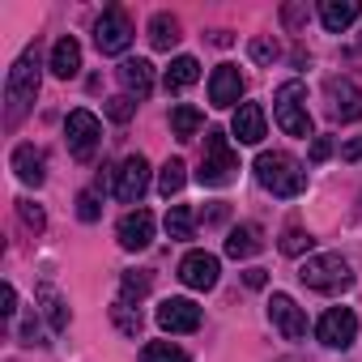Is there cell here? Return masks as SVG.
<instances>
[{
	"mask_svg": "<svg viewBox=\"0 0 362 362\" xmlns=\"http://www.w3.org/2000/svg\"><path fill=\"white\" fill-rule=\"evenodd\" d=\"M252 170H256V184H260L264 192L281 197V201H290V197H298V192L307 188V170H303V162L290 158V153H281V149L260 153Z\"/></svg>",
	"mask_w": 362,
	"mask_h": 362,
	"instance_id": "6da1fadb",
	"label": "cell"
},
{
	"mask_svg": "<svg viewBox=\"0 0 362 362\" xmlns=\"http://www.w3.org/2000/svg\"><path fill=\"white\" fill-rule=\"evenodd\" d=\"M235 175H239V153L230 149L226 132L209 128L205 132V158H201V170H197V184L201 188H226V184H235Z\"/></svg>",
	"mask_w": 362,
	"mask_h": 362,
	"instance_id": "7a4b0ae2",
	"label": "cell"
},
{
	"mask_svg": "<svg viewBox=\"0 0 362 362\" xmlns=\"http://www.w3.org/2000/svg\"><path fill=\"white\" fill-rule=\"evenodd\" d=\"M35 94H39V52H35V47H26V52L18 56V64L9 69V81H5L9 124H18V119H22V115L30 111Z\"/></svg>",
	"mask_w": 362,
	"mask_h": 362,
	"instance_id": "3957f363",
	"label": "cell"
},
{
	"mask_svg": "<svg viewBox=\"0 0 362 362\" xmlns=\"http://www.w3.org/2000/svg\"><path fill=\"white\" fill-rule=\"evenodd\" d=\"M298 281L307 290H320V294H337V290H349L354 286V273L349 264L337 256V252H320V256H307L298 264Z\"/></svg>",
	"mask_w": 362,
	"mask_h": 362,
	"instance_id": "277c9868",
	"label": "cell"
},
{
	"mask_svg": "<svg viewBox=\"0 0 362 362\" xmlns=\"http://www.w3.org/2000/svg\"><path fill=\"white\" fill-rule=\"evenodd\" d=\"M303 98H307V86H303V81H286V86L273 94V115H277L281 132H286V136H298V141L315 136V132H311V111H307Z\"/></svg>",
	"mask_w": 362,
	"mask_h": 362,
	"instance_id": "5b68a950",
	"label": "cell"
},
{
	"mask_svg": "<svg viewBox=\"0 0 362 362\" xmlns=\"http://www.w3.org/2000/svg\"><path fill=\"white\" fill-rule=\"evenodd\" d=\"M64 136H69V153L77 158V162H90L94 158V149H98V141H103V124H98V115L94 111H69V119H64Z\"/></svg>",
	"mask_w": 362,
	"mask_h": 362,
	"instance_id": "8992f818",
	"label": "cell"
},
{
	"mask_svg": "<svg viewBox=\"0 0 362 362\" xmlns=\"http://www.w3.org/2000/svg\"><path fill=\"white\" fill-rule=\"evenodd\" d=\"M128 43H132V22H128V13L115 9V5L103 9V18L94 22V47H98L103 56H124Z\"/></svg>",
	"mask_w": 362,
	"mask_h": 362,
	"instance_id": "52a82bcc",
	"label": "cell"
},
{
	"mask_svg": "<svg viewBox=\"0 0 362 362\" xmlns=\"http://www.w3.org/2000/svg\"><path fill=\"white\" fill-rule=\"evenodd\" d=\"M315 337L328 345V349H349L354 337H358V315L349 307H328L315 324Z\"/></svg>",
	"mask_w": 362,
	"mask_h": 362,
	"instance_id": "ba28073f",
	"label": "cell"
},
{
	"mask_svg": "<svg viewBox=\"0 0 362 362\" xmlns=\"http://www.w3.org/2000/svg\"><path fill=\"white\" fill-rule=\"evenodd\" d=\"M145 192H149V162L141 153H132V158H124L115 166V197L124 205H136Z\"/></svg>",
	"mask_w": 362,
	"mask_h": 362,
	"instance_id": "9c48e42d",
	"label": "cell"
},
{
	"mask_svg": "<svg viewBox=\"0 0 362 362\" xmlns=\"http://www.w3.org/2000/svg\"><path fill=\"white\" fill-rule=\"evenodd\" d=\"M162 332H197L201 328V307L192 298H162L153 311Z\"/></svg>",
	"mask_w": 362,
	"mask_h": 362,
	"instance_id": "30bf717a",
	"label": "cell"
},
{
	"mask_svg": "<svg viewBox=\"0 0 362 362\" xmlns=\"http://www.w3.org/2000/svg\"><path fill=\"white\" fill-rule=\"evenodd\" d=\"M218 256L214 252H188L184 260H179V281H184L188 290H214L218 286Z\"/></svg>",
	"mask_w": 362,
	"mask_h": 362,
	"instance_id": "8fae6325",
	"label": "cell"
},
{
	"mask_svg": "<svg viewBox=\"0 0 362 362\" xmlns=\"http://www.w3.org/2000/svg\"><path fill=\"white\" fill-rule=\"evenodd\" d=\"M269 320H273V328H277L286 341H303V337H307V315H303V307H298L290 294H273V298H269Z\"/></svg>",
	"mask_w": 362,
	"mask_h": 362,
	"instance_id": "7c38bea8",
	"label": "cell"
},
{
	"mask_svg": "<svg viewBox=\"0 0 362 362\" xmlns=\"http://www.w3.org/2000/svg\"><path fill=\"white\" fill-rule=\"evenodd\" d=\"M115 235H119V247H124V252H145V247L153 243V214H149V209L124 214Z\"/></svg>",
	"mask_w": 362,
	"mask_h": 362,
	"instance_id": "4fadbf2b",
	"label": "cell"
},
{
	"mask_svg": "<svg viewBox=\"0 0 362 362\" xmlns=\"http://www.w3.org/2000/svg\"><path fill=\"white\" fill-rule=\"evenodd\" d=\"M324 94H328V111L345 124V119H362V90L354 86V81H345V77H332L328 86H324Z\"/></svg>",
	"mask_w": 362,
	"mask_h": 362,
	"instance_id": "5bb4252c",
	"label": "cell"
},
{
	"mask_svg": "<svg viewBox=\"0 0 362 362\" xmlns=\"http://www.w3.org/2000/svg\"><path fill=\"white\" fill-rule=\"evenodd\" d=\"M243 94V73L235 64H218L214 77H209V103L214 107H235Z\"/></svg>",
	"mask_w": 362,
	"mask_h": 362,
	"instance_id": "9a60e30c",
	"label": "cell"
},
{
	"mask_svg": "<svg viewBox=\"0 0 362 362\" xmlns=\"http://www.w3.org/2000/svg\"><path fill=\"white\" fill-rule=\"evenodd\" d=\"M230 132L239 136V145H260L264 132H269V124H264V107H260V103H243V107L235 111V119H230Z\"/></svg>",
	"mask_w": 362,
	"mask_h": 362,
	"instance_id": "2e32d148",
	"label": "cell"
},
{
	"mask_svg": "<svg viewBox=\"0 0 362 362\" xmlns=\"http://www.w3.org/2000/svg\"><path fill=\"white\" fill-rule=\"evenodd\" d=\"M9 162H13V175L22 179L26 188H39L43 179H47V170H43V149H35V145H18Z\"/></svg>",
	"mask_w": 362,
	"mask_h": 362,
	"instance_id": "e0dca14e",
	"label": "cell"
},
{
	"mask_svg": "<svg viewBox=\"0 0 362 362\" xmlns=\"http://www.w3.org/2000/svg\"><path fill=\"white\" fill-rule=\"evenodd\" d=\"M119 81H124V90L141 103V98L153 94V64H149V60H124V64H119Z\"/></svg>",
	"mask_w": 362,
	"mask_h": 362,
	"instance_id": "ac0fdd59",
	"label": "cell"
},
{
	"mask_svg": "<svg viewBox=\"0 0 362 362\" xmlns=\"http://www.w3.org/2000/svg\"><path fill=\"white\" fill-rule=\"evenodd\" d=\"M52 73H56L60 81H69V77L81 73V43H77L73 35L56 39V47H52Z\"/></svg>",
	"mask_w": 362,
	"mask_h": 362,
	"instance_id": "d6986e66",
	"label": "cell"
},
{
	"mask_svg": "<svg viewBox=\"0 0 362 362\" xmlns=\"http://www.w3.org/2000/svg\"><path fill=\"white\" fill-rule=\"evenodd\" d=\"M358 13H362L358 0H324V5H320V22H324V30H332V35H341L345 26H354Z\"/></svg>",
	"mask_w": 362,
	"mask_h": 362,
	"instance_id": "ffe728a7",
	"label": "cell"
},
{
	"mask_svg": "<svg viewBox=\"0 0 362 362\" xmlns=\"http://www.w3.org/2000/svg\"><path fill=\"white\" fill-rule=\"evenodd\" d=\"M264 247V239H260V226H252V222H243V226H235L230 235H226V256L230 260H247V256H256Z\"/></svg>",
	"mask_w": 362,
	"mask_h": 362,
	"instance_id": "44dd1931",
	"label": "cell"
},
{
	"mask_svg": "<svg viewBox=\"0 0 362 362\" xmlns=\"http://www.w3.org/2000/svg\"><path fill=\"white\" fill-rule=\"evenodd\" d=\"M197 81H201V64H197L192 56H175L170 69H166V77H162L166 94H179V90H188V86H197Z\"/></svg>",
	"mask_w": 362,
	"mask_h": 362,
	"instance_id": "7402d4cb",
	"label": "cell"
},
{
	"mask_svg": "<svg viewBox=\"0 0 362 362\" xmlns=\"http://www.w3.org/2000/svg\"><path fill=\"white\" fill-rule=\"evenodd\" d=\"M35 298H39V311H43V315L52 320V328H56V332H64L73 315H69V307H64V298L56 294V286H47V281H43V286L35 290Z\"/></svg>",
	"mask_w": 362,
	"mask_h": 362,
	"instance_id": "603a6c76",
	"label": "cell"
},
{
	"mask_svg": "<svg viewBox=\"0 0 362 362\" xmlns=\"http://www.w3.org/2000/svg\"><path fill=\"white\" fill-rule=\"evenodd\" d=\"M201 124H205V115H201L197 107H188V103L170 107V132H175L179 141H192V136L201 132Z\"/></svg>",
	"mask_w": 362,
	"mask_h": 362,
	"instance_id": "cb8c5ba5",
	"label": "cell"
},
{
	"mask_svg": "<svg viewBox=\"0 0 362 362\" xmlns=\"http://www.w3.org/2000/svg\"><path fill=\"white\" fill-rule=\"evenodd\" d=\"M149 43H153L158 52H170V47L179 43V18L153 13V22H149Z\"/></svg>",
	"mask_w": 362,
	"mask_h": 362,
	"instance_id": "d4e9b609",
	"label": "cell"
},
{
	"mask_svg": "<svg viewBox=\"0 0 362 362\" xmlns=\"http://www.w3.org/2000/svg\"><path fill=\"white\" fill-rule=\"evenodd\" d=\"M166 235L179 239V243H188V239L197 235V218H192L188 205H170V209H166Z\"/></svg>",
	"mask_w": 362,
	"mask_h": 362,
	"instance_id": "484cf974",
	"label": "cell"
},
{
	"mask_svg": "<svg viewBox=\"0 0 362 362\" xmlns=\"http://www.w3.org/2000/svg\"><path fill=\"white\" fill-rule=\"evenodd\" d=\"M184 170H188V166H184V158H170V162H166V166L158 170V192H162L166 201H170V197H175L179 188L188 184V175H184Z\"/></svg>",
	"mask_w": 362,
	"mask_h": 362,
	"instance_id": "4316f807",
	"label": "cell"
},
{
	"mask_svg": "<svg viewBox=\"0 0 362 362\" xmlns=\"http://www.w3.org/2000/svg\"><path fill=\"white\" fill-rule=\"evenodd\" d=\"M141 362H192L179 345H170V341H149L145 349H141Z\"/></svg>",
	"mask_w": 362,
	"mask_h": 362,
	"instance_id": "83f0119b",
	"label": "cell"
},
{
	"mask_svg": "<svg viewBox=\"0 0 362 362\" xmlns=\"http://www.w3.org/2000/svg\"><path fill=\"white\" fill-rule=\"evenodd\" d=\"M119 290H124V298H119V303H128V307H132V298L141 303V298L149 294V273H124Z\"/></svg>",
	"mask_w": 362,
	"mask_h": 362,
	"instance_id": "f1b7e54d",
	"label": "cell"
},
{
	"mask_svg": "<svg viewBox=\"0 0 362 362\" xmlns=\"http://www.w3.org/2000/svg\"><path fill=\"white\" fill-rule=\"evenodd\" d=\"M103 111H107V119L128 124V119H132V111H136V103H132V94H115V98H107V103H103Z\"/></svg>",
	"mask_w": 362,
	"mask_h": 362,
	"instance_id": "f546056e",
	"label": "cell"
},
{
	"mask_svg": "<svg viewBox=\"0 0 362 362\" xmlns=\"http://www.w3.org/2000/svg\"><path fill=\"white\" fill-rule=\"evenodd\" d=\"M311 243H315V239H311L303 226H290V230L281 235V252H286V256H303V252H311Z\"/></svg>",
	"mask_w": 362,
	"mask_h": 362,
	"instance_id": "4dcf8cb0",
	"label": "cell"
},
{
	"mask_svg": "<svg viewBox=\"0 0 362 362\" xmlns=\"http://www.w3.org/2000/svg\"><path fill=\"white\" fill-rule=\"evenodd\" d=\"M111 320L119 324L124 337H136V332H141V311H132L128 303H115V307H111Z\"/></svg>",
	"mask_w": 362,
	"mask_h": 362,
	"instance_id": "1f68e13d",
	"label": "cell"
},
{
	"mask_svg": "<svg viewBox=\"0 0 362 362\" xmlns=\"http://www.w3.org/2000/svg\"><path fill=\"white\" fill-rule=\"evenodd\" d=\"M247 52H252V60H256V64H273V60L281 56L273 39H252V47H247Z\"/></svg>",
	"mask_w": 362,
	"mask_h": 362,
	"instance_id": "d6a6232c",
	"label": "cell"
},
{
	"mask_svg": "<svg viewBox=\"0 0 362 362\" xmlns=\"http://www.w3.org/2000/svg\"><path fill=\"white\" fill-rule=\"evenodd\" d=\"M98 214H103L98 192H81V197H77V218H81V222H98Z\"/></svg>",
	"mask_w": 362,
	"mask_h": 362,
	"instance_id": "836d02e7",
	"label": "cell"
},
{
	"mask_svg": "<svg viewBox=\"0 0 362 362\" xmlns=\"http://www.w3.org/2000/svg\"><path fill=\"white\" fill-rule=\"evenodd\" d=\"M18 209H22V222L39 235V230H43V209H39V205H30V201H18Z\"/></svg>",
	"mask_w": 362,
	"mask_h": 362,
	"instance_id": "e575fe53",
	"label": "cell"
},
{
	"mask_svg": "<svg viewBox=\"0 0 362 362\" xmlns=\"http://www.w3.org/2000/svg\"><path fill=\"white\" fill-rule=\"evenodd\" d=\"M22 345H47V337H43V328H39L35 320L22 324Z\"/></svg>",
	"mask_w": 362,
	"mask_h": 362,
	"instance_id": "d590c367",
	"label": "cell"
},
{
	"mask_svg": "<svg viewBox=\"0 0 362 362\" xmlns=\"http://www.w3.org/2000/svg\"><path fill=\"white\" fill-rule=\"evenodd\" d=\"M328 153H332V141H328V136H315V141H311V162H324Z\"/></svg>",
	"mask_w": 362,
	"mask_h": 362,
	"instance_id": "8d00e7d4",
	"label": "cell"
},
{
	"mask_svg": "<svg viewBox=\"0 0 362 362\" xmlns=\"http://www.w3.org/2000/svg\"><path fill=\"white\" fill-rule=\"evenodd\" d=\"M0 311H5V315H13V311H18V290H13V286L0 290Z\"/></svg>",
	"mask_w": 362,
	"mask_h": 362,
	"instance_id": "74e56055",
	"label": "cell"
},
{
	"mask_svg": "<svg viewBox=\"0 0 362 362\" xmlns=\"http://www.w3.org/2000/svg\"><path fill=\"white\" fill-rule=\"evenodd\" d=\"M341 158H345V162H358V158H362V136L345 141V145H341Z\"/></svg>",
	"mask_w": 362,
	"mask_h": 362,
	"instance_id": "f35d334b",
	"label": "cell"
},
{
	"mask_svg": "<svg viewBox=\"0 0 362 362\" xmlns=\"http://www.w3.org/2000/svg\"><path fill=\"white\" fill-rule=\"evenodd\" d=\"M243 281H247L252 290H260V286L269 281V273H264V269H247V273H243Z\"/></svg>",
	"mask_w": 362,
	"mask_h": 362,
	"instance_id": "ab89813d",
	"label": "cell"
}]
</instances>
